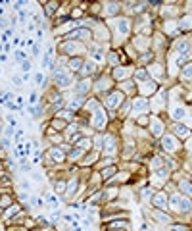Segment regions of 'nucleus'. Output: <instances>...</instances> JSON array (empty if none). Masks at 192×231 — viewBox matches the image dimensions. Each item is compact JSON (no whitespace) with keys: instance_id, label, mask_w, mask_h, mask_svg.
I'll list each match as a JSON object with an SVG mask.
<instances>
[{"instance_id":"1","label":"nucleus","mask_w":192,"mask_h":231,"mask_svg":"<svg viewBox=\"0 0 192 231\" xmlns=\"http://www.w3.org/2000/svg\"><path fill=\"white\" fill-rule=\"evenodd\" d=\"M54 77H56V81H58L60 87H67V85L71 83V75L65 70H56V75Z\"/></svg>"},{"instance_id":"2","label":"nucleus","mask_w":192,"mask_h":231,"mask_svg":"<svg viewBox=\"0 0 192 231\" xmlns=\"http://www.w3.org/2000/svg\"><path fill=\"white\" fill-rule=\"evenodd\" d=\"M104 122H106V116H104L102 110H98L94 114V120H92V125L94 127H104Z\"/></svg>"},{"instance_id":"3","label":"nucleus","mask_w":192,"mask_h":231,"mask_svg":"<svg viewBox=\"0 0 192 231\" xmlns=\"http://www.w3.org/2000/svg\"><path fill=\"white\" fill-rule=\"evenodd\" d=\"M123 98V93H113V95L109 96V100H106V104H108V108H115L117 106V102Z\"/></svg>"},{"instance_id":"4","label":"nucleus","mask_w":192,"mask_h":231,"mask_svg":"<svg viewBox=\"0 0 192 231\" xmlns=\"http://www.w3.org/2000/svg\"><path fill=\"white\" fill-rule=\"evenodd\" d=\"M133 108L136 110V112H146V110H148V104H146L144 98H136V100L133 102Z\"/></svg>"},{"instance_id":"5","label":"nucleus","mask_w":192,"mask_h":231,"mask_svg":"<svg viewBox=\"0 0 192 231\" xmlns=\"http://www.w3.org/2000/svg\"><path fill=\"white\" fill-rule=\"evenodd\" d=\"M163 147H165L167 150H175V148H177V143H175L173 137H163Z\"/></svg>"},{"instance_id":"6","label":"nucleus","mask_w":192,"mask_h":231,"mask_svg":"<svg viewBox=\"0 0 192 231\" xmlns=\"http://www.w3.org/2000/svg\"><path fill=\"white\" fill-rule=\"evenodd\" d=\"M117 29H119V33H123V35H125V33L129 31V21H127V19H123V21H117Z\"/></svg>"},{"instance_id":"7","label":"nucleus","mask_w":192,"mask_h":231,"mask_svg":"<svg viewBox=\"0 0 192 231\" xmlns=\"http://www.w3.org/2000/svg\"><path fill=\"white\" fill-rule=\"evenodd\" d=\"M175 131H177L181 137H188V129H186L185 125H175Z\"/></svg>"},{"instance_id":"8","label":"nucleus","mask_w":192,"mask_h":231,"mask_svg":"<svg viewBox=\"0 0 192 231\" xmlns=\"http://www.w3.org/2000/svg\"><path fill=\"white\" fill-rule=\"evenodd\" d=\"M152 129H154V135H160V133H161V123H160V120H154V122H152Z\"/></svg>"},{"instance_id":"9","label":"nucleus","mask_w":192,"mask_h":231,"mask_svg":"<svg viewBox=\"0 0 192 231\" xmlns=\"http://www.w3.org/2000/svg\"><path fill=\"white\" fill-rule=\"evenodd\" d=\"M154 204L165 206V197H163V195H156V197H154Z\"/></svg>"},{"instance_id":"10","label":"nucleus","mask_w":192,"mask_h":231,"mask_svg":"<svg viewBox=\"0 0 192 231\" xmlns=\"http://www.w3.org/2000/svg\"><path fill=\"white\" fill-rule=\"evenodd\" d=\"M154 218L160 220V222H163V224H171V222H169V218H167V216H163L161 212H154Z\"/></svg>"},{"instance_id":"11","label":"nucleus","mask_w":192,"mask_h":231,"mask_svg":"<svg viewBox=\"0 0 192 231\" xmlns=\"http://www.w3.org/2000/svg\"><path fill=\"white\" fill-rule=\"evenodd\" d=\"M173 114H175V118H177V120H181V118L185 116V110H183V108H175V110H173Z\"/></svg>"},{"instance_id":"12","label":"nucleus","mask_w":192,"mask_h":231,"mask_svg":"<svg viewBox=\"0 0 192 231\" xmlns=\"http://www.w3.org/2000/svg\"><path fill=\"white\" fill-rule=\"evenodd\" d=\"M75 189H77V179H73V181L69 183V189H67V195H73V191H75Z\"/></svg>"},{"instance_id":"13","label":"nucleus","mask_w":192,"mask_h":231,"mask_svg":"<svg viewBox=\"0 0 192 231\" xmlns=\"http://www.w3.org/2000/svg\"><path fill=\"white\" fill-rule=\"evenodd\" d=\"M181 189L188 195V192H190V183H188V181H183V183H181Z\"/></svg>"},{"instance_id":"14","label":"nucleus","mask_w":192,"mask_h":231,"mask_svg":"<svg viewBox=\"0 0 192 231\" xmlns=\"http://www.w3.org/2000/svg\"><path fill=\"white\" fill-rule=\"evenodd\" d=\"M52 156H54L56 160H62V158H64V154L60 152V150H52Z\"/></svg>"},{"instance_id":"15","label":"nucleus","mask_w":192,"mask_h":231,"mask_svg":"<svg viewBox=\"0 0 192 231\" xmlns=\"http://www.w3.org/2000/svg\"><path fill=\"white\" fill-rule=\"evenodd\" d=\"M87 89H89V83H87V81H83V83L79 85V93H85Z\"/></svg>"},{"instance_id":"16","label":"nucleus","mask_w":192,"mask_h":231,"mask_svg":"<svg viewBox=\"0 0 192 231\" xmlns=\"http://www.w3.org/2000/svg\"><path fill=\"white\" fill-rule=\"evenodd\" d=\"M79 66H81V60H73V62H71V68H73V70H77Z\"/></svg>"},{"instance_id":"17","label":"nucleus","mask_w":192,"mask_h":231,"mask_svg":"<svg viewBox=\"0 0 192 231\" xmlns=\"http://www.w3.org/2000/svg\"><path fill=\"white\" fill-rule=\"evenodd\" d=\"M92 70H94V66H92V64H87V66H85V71H87V73H90Z\"/></svg>"},{"instance_id":"18","label":"nucleus","mask_w":192,"mask_h":231,"mask_svg":"<svg viewBox=\"0 0 192 231\" xmlns=\"http://www.w3.org/2000/svg\"><path fill=\"white\" fill-rule=\"evenodd\" d=\"M136 77H138V79H146V73H144V71H136Z\"/></svg>"},{"instance_id":"19","label":"nucleus","mask_w":192,"mask_h":231,"mask_svg":"<svg viewBox=\"0 0 192 231\" xmlns=\"http://www.w3.org/2000/svg\"><path fill=\"white\" fill-rule=\"evenodd\" d=\"M79 106H81V100H79V98H77L75 102H71V108H79Z\"/></svg>"},{"instance_id":"20","label":"nucleus","mask_w":192,"mask_h":231,"mask_svg":"<svg viewBox=\"0 0 192 231\" xmlns=\"http://www.w3.org/2000/svg\"><path fill=\"white\" fill-rule=\"evenodd\" d=\"M111 173H113V170H106V172H102V175H104V177H108V175H111Z\"/></svg>"},{"instance_id":"21","label":"nucleus","mask_w":192,"mask_h":231,"mask_svg":"<svg viewBox=\"0 0 192 231\" xmlns=\"http://www.w3.org/2000/svg\"><path fill=\"white\" fill-rule=\"evenodd\" d=\"M71 156H73V158H77V156H81V150H73V152H71Z\"/></svg>"},{"instance_id":"22","label":"nucleus","mask_w":192,"mask_h":231,"mask_svg":"<svg viewBox=\"0 0 192 231\" xmlns=\"http://www.w3.org/2000/svg\"><path fill=\"white\" fill-rule=\"evenodd\" d=\"M56 189L58 191H64V183H56Z\"/></svg>"}]
</instances>
